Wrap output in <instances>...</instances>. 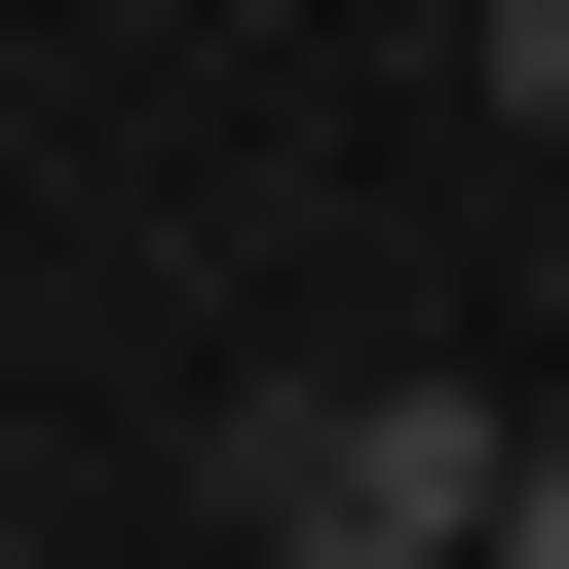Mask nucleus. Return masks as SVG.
I'll return each instance as SVG.
<instances>
[{"mask_svg":"<svg viewBox=\"0 0 569 569\" xmlns=\"http://www.w3.org/2000/svg\"><path fill=\"white\" fill-rule=\"evenodd\" d=\"M493 493H531V418H456V380H305V418H266V531H380V569H493Z\"/></svg>","mask_w":569,"mask_h":569,"instance_id":"obj_1","label":"nucleus"},{"mask_svg":"<svg viewBox=\"0 0 569 569\" xmlns=\"http://www.w3.org/2000/svg\"><path fill=\"white\" fill-rule=\"evenodd\" d=\"M493 569H569V418H531V493H493Z\"/></svg>","mask_w":569,"mask_h":569,"instance_id":"obj_2","label":"nucleus"},{"mask_svg":"<svg viewBox=\"0 0 569 569\" xmlns=\"http://www.w3.org/2000/svg\"><path fill=\"white\" fill-rule=\"evenodd\" d=\"M0 418H39V380H0Z\"/></svg>","mask_w":569,"mask_h":569,"instance_id":"obj_4","label":"nucleus"},{"mask_svg":"<svg viewBox=\"0 0 569 569\" xmlns=\"http://www.w3.org/2000/svg\"><path fill=\"white\" fill-rule=\"evenodd\" d=\"M266 569H380V531H266Z\"/></svg>","mask_w":569,"mask_h":569,"instance_id":"obj_3","label":"nucleus"}]
</instances>
